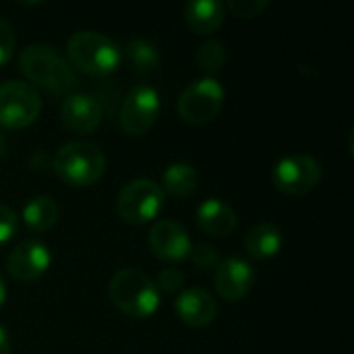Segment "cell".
<instances>
[{"instance_id":"cell-1","label":"cell","mask_w":354,"mask_h":354,"mask_svg":"<svg viewBox=\"0 0 354 354\" xmlns=\"http://www.w3.org/2000/svg\"><path fill=\"white\" fill-rule=\"evenodd\" d=\"M19 68L29 85L52 95H71L79 85L71 62L48 44H29L19 54Z\"/></svg>"},{"instance_id":"cell-2","label":"cell","mask_w":354,"mask_h":354,"mask_svg":"<svg viewBox=\"0 0 354 354\" xmlns=\"http://www.w3.org/2000/svg\"><path fill=\"white\" fill-rule=\"evenodd\" d=\"M108 297L114 307L131 319H147L160 309V290L156 288V282L135 268L118 270L112 276Z\"/></svg>"},{"instance_id":"cell-3","label":"cell","mask_w":354,"mask_h":354,"mask_svg":"<svg viewBox=\"0 0 354 354\" xmlns=\"http://www.w3.org/2000/svg\"><path fill=\"white\" fill-rule=\"evenodd\" d=\"M71 66L91 77L112 75L122 60L120 46L100 31H77L66 41Z\"/></svg>"},{"instance_id":"cell-4","label":"cell","mask_w":354,"mask_h":354,"mask_svg":"<svg viewBox=\"0 0 354 354\" xmlns=\"http://www.w3.org/2000/svg\"><path fill=\"white\" fill-rule=\"evenodd\" d=\"M52 170L68 187H91L106 172V156L95 143L68 141L54 153Z\"/></svg>"},{"instance_id":"cell-5","label":"cell","mask_w":354,"mask_h":354,"mask_svg":"<svg viewBox=\"0 0 354 354\" xmlns=\"http://www.w3.org/2000/svg\"><path fill=\"white\" fill-rule=\"evenodd\" d=\"M166 205V195L160 183L151 178H135L127 183L116 199V214L131 226L153 222Z\"/></svg>"},{"instance_id":"cell-6","label":"cell","mask_w":354,"mask_h":354,"mask_svg":"<svg viewBox=\"0 0 354 354\" xmlns=\"http://www.w3.org/2000/svg\"><path fill=\"white\" fill-rule=\"evenodd\" d=\"M226 91L216 77H201L178 95V114L185 122L201 127L218 118L224 108Z\"/></svg>"},{"instance_id":"cell-7","label":"cell","mask_w":354,"mask_h":354,"mask_svg":"<svg viewBox=\"0 0 354 354\" xmlns=\"http://www.w3.org/2000/svg\"><path fill=\"white\" fill-rule=\"evenodd\" d=\"M39 112L41 100L33 85L17 79L0 83V129H25L37 120Z\"/></svg>"},{"instance_id":"cell-8","label":"cell","mask_w":354,"mask_h":354,"mask_svg":"<svg viewBox=\"0 0 354 354\" xmlns=\"http://www.w3.org/2000/svg\"><path fill=\"white\" fill-rule=\"evenodd\" d=\"M322 178H324L322 162L315 160L313 156H305V153L286 156L272 170L274 187L280 193L292 195V197L311 193L313 189H317Z\"/></svg>"},{"instance_id":"cell-9","label":"cell","mask_w":354,"mask_h":354,"mask_svg":"<svg viewBox=\"0 0 354 354\" xmlns=\"http://www.w3.org/2000/svg\"><path fill=\"white\" fill-rule=\"evenodd\" d=\"M162 108V100L158 89L149 85H135L120 108V129L129 137L145 135L158 120Z\"/></svg>"},{"instance_id":"cell-10","label":"cell","mask_w":354,"mask_h":354,"mask_svg":"<svg viewBox=\"0 0 354 354\" xmlns=\"http://www.w3.org/2000/svg\"><path fill=\"white\" fill-rule=\"evenodd\" d=\"M52 263V253L50 249L35 239L21 241L6 259V272L12 280L21 284H31L37 282Z\"/></svg>"},{"instance_id":"cell-11","label":"cell","mask_w":354,"mask_h":354,"mask_svg":"<svg viewBox=\"0 0 354 354\" xmlns=\"http://www.w3.org/2000/svg\"><path fill=\"white\" fill-rule=\"evenodd\" d=\"M255 280H257L255 268L243 257H226V259H222L218 263L216 276H214L216 292L226 303L243 301L253 290Z\"/></svg>"},{"instance_id":"cell-12","label":"cell","mask_w":354,"mask_h":354,"mask_svg":"<svg viewBox=\"0 0 354 354\" xmlns=\"http://www.w3.org/2000/svg\"><path fill=\"white\" fill-rule=\"evenodd\" d=\"M149 249L158 259L178 263L191 255L193 243L183 224L174 220H160L149 230Z\"/></svg>"},{"instance_id":"cell-13","label":"cell","mask_w":354,"mask_h":354,"mask_svg":"<svg viewBox=\"0 0 354 354\" xmlns=\"http://www.w3.org/2000/svg\"><path fill=\"white\" fill-rule=\"evenodd\" d=\"M104 118L102 104L89 93H71L64 97L60 106V120L62 124L77 135L93 133Z\"/></svg>"},{"instance_id":"cell-14","label":"cell","mask_w":354,"mask_h":354,"mask_svg":"<svg viewBox=\"0 0 354 354\" xmlns=\"http://www.w3.org/2000/svg\"><path fill=\"white\" fill-rule=\"evenodd\" d=\"M174 311L185 326L205 328L218 315V301L205 288H189L174 299Z\"/></svg>"},{"instance_id":"cell-15","label":"cell","mask_w":354,"mask_h":354,"mask_svg":"<svg viewBox=\"0 0 354 354\" xmlns=\"http://www.w3.org/2000/svg\"><path fill=\"white\" fill-rule=\"evenodd\" d=\"M195 220H197L199 230L205 232L207 236H214V239L230 236L239 226L236 212L226 201H222L218 197H212V199L203 201L197 207Z\"/></svg>"},{"instance_id":"cell-16","label":"cell","mask_w":354,"mask_h":354,"mask_svg":"<svg viewBox=\"0 0 354 354\" xmlns=\"http://www.w3.org/2000/svg\"><path fill=\"white\" fill-rule=\"evenodd\" d=\"M284 247V236L282 230L276 224L261 222L249 228L245 234V251L251 259L257 261H268L276 257Z\"/></svg>"},{"instance_id":"cell-17","label":"cell","mask_w":354,"mask_h":354,"mask_svg":"<svg viewBox=\"0 0 354 354\" xmlns=\"http://www.w3.org/2000/svg\"><path fill=\"white\" fill-rule=\"evenodd\" d=\"M226 6L218 0H195L185 6V21L197 35H209L224 25Z\"/></svg>"},{"instance_id":"cell-18","label":"cell","mask_w":354,"mask_h":354,"mask_svg":"<svg viewBox=\"0 0 354 354\" xmlns=\"http://www.w3.org/2000/svg\"><path fill=\"white\" fill-rule=\"evenodd\" d=\"M162 191L166 197L185 199L199 187V172L189 162H174L162 174Z\"/></svg>"},{"instance_id":"cell-19","label":"cell","mask_w":354,"mask_h":354,"mask_svg":"<svg viewBox=\"0 0 354 354\" xmlns=\"http://www.w3.org/2000/svg\"><path fill=\"white\" fill-rule=\"evenodd\" d=\"M58 214L60 207L50 195H35L23 205L21 218L31 232H48L58 222Z\"/></svg>"},{"instance_id":"cell-20","label":"cell","mask_w":354,"mask_h":354,"mask_svg":"<svg viewBox=\"0 0 354 354\" xmlns=\"http://www.w3.org/2000/svg\"><path fill=\"white\" fill-rule=\"evenodd\" d=\"M124 58L131 64L135 75H151L160 66V52L158 48L143 39V37H133L124 46Z\"/></svg>"},{"instance_id":"cell-21","label":"cell","mask_w":354,"mask_h":354,"mask_svg":"<svg viewBox=\"0 0 354 354\" xmlns=\"http://www.w3.org/2000/svg\"><path fill=\"white\" fill-rule=\"evenodd\" d=\"M197 62L203 68L205 77H212L214 73H220L228 62V50L222 41L207 39L197 50Z\"/></svg>"},{"instance_id":"cell-22","label":"cell","mask_w":354,"mask_h":354,"mask_svg":"<svg viewBox=\"0 0 354 354\" xmlns=\"http://www.w3.org/2000/svg\"><path fill=\"white\" fill-rule=\"evenodd\" d=\"M183 284H185V272L176 266H166L158 274L156 288L166 295H172V292H178L183 288Z\"/></svg>"},{"instance_id":"cell-23","label":"cell","mask_w":354,"mask_h":354,"mask_svg":"<svg viewBox=\"0 0 354 354\" xmlns=\"http://www.w3.org/2000/svg\"><path fill=\"white\" fill-rule=\"evenodd\" d=\"M226 10H230L234 17H241V19H255L259 17L268 6L270 2L268 0H230L228 4H224Z\"/></svg>"},{"instance_id":"cell-24","label":"cell","mask_w":354,"mask_h":354,"mask_svg":"<svg viewBox=\"0 0 354 354\" xmlns=\"http://www.w3.org/2000/svg\"><path fill=\"white\" fill-rule=\"evenodd\" d=\"M191 261L197 270L201 272H209V270H216L218 263H220V253L216 251V247L212 245H199L195 249H191Z\"/></svg>"},{"instance_id":"cell-25","label":"cell","mask_w":354,"mask_h":354,"mask_svg":"<svg viewBox=\"0 0 354 354\" xmlns=\"http://www.w3.org/2000/svg\"><path fill=\"white\" fill-rule=\"evenodd\" d=\"M17 228H19V214L12 207L0 203V247L15 236Z\"/></svg>"},{"instance_id":"cell-26","label":"cell","mask_w":354,"mask_h":354,"mask_svg":"<svg viewBox=\"0 0 354 354\" xmlns=\"http://www.w3.org/2000/svg\"><path fill=\"white\" fill-rule=\"evenodd\" d=\"M15 50V31L8 21L0 19V66H4L12 58Z\"/></svg>"},{"instance_id":"cell-27","label":"cell","mask_w":354,"mask_h":354,"mask_svg":"<svg viewBox=\"0 0 354 354\" xmlns=\"http://www.w3.org/2000/svg\"><path fill=\"white\" fill-rule=\"evenodd\" d=\"M0 354H10V338L2 326H0Z\"/></svg>"},{"instance_id":"cell-28","label":"cell","mask_w":354,"mask_h":354,"mask_svg":"<svg viewBox=\"0 0 354 354\" xmlns=\"http://www.w3.org/2000/svg\"><path fill=\"white\" fill-rule=\"evenodd\" d=\"M6 284H4V278H2V274H0V307L4 305V301H6Z\"/></svg>"},{"instance_id":"cell-29","label":"cell","mask_w":354,"mask_h":354,"mask_svg":"<svg viewBox=\"0 0 354 354\" xmlns=\"http://www.w3.org/2000/svg\"><path fill=\"white\" fill-rule=\"evenodd\" d=\"M6 153V137H4V133L0 131V158Z\"/></svg>"}]
</instances>
